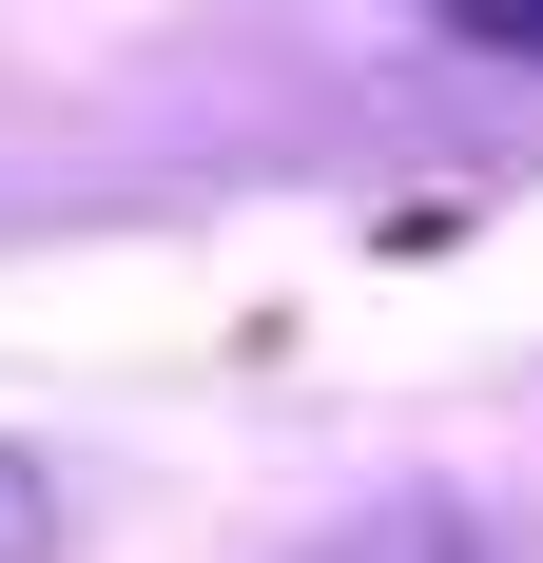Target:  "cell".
I'll use <instances>...</instances> for the list:
<instances>
[{
  "instance_id": "7a4b0ae2",
  "label": "cell",
  "mask_w": 543,
  "mask_h": 563,
  "mask_svg": "<svg viewBox=\"0 0 543 563\" xmlns=\"http://www.w3.org/2000/svg\"><path fill=\"white\" fill-rule=\"evenodd\" d=\"M0 563H40V506H20V486H0Z\"/></svg>"
},
{
  "instance_id": "6da1fadb",
  "label": "cell",
  "mask_w": 543,
  "mask_h": 563,
  "mask_svg": "<svg viewBox=\"0 0 543 563\" xmlns=\"http://www.w3.org/2000/svg\"><path fill=\"white\" fill-rule=\"evenodd\" d=\"M466 40H505V58H543V0H446Z\"/></svg>"
}]
</instances>
